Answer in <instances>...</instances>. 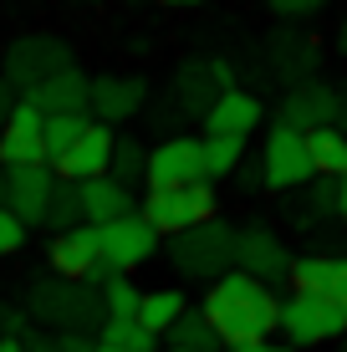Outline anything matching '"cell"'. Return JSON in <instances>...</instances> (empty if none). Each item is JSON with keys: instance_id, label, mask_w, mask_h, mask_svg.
Instances as JSON below:
<instances>
[{"instance_id": "obj_1", "label": "cell", "mask_w": 347, "mask_h": 352, "mask_svg": "<svg viewBox=\"0 0 347 352\" xmlns=\"http://www.w3.org/2000/svg\"><path fill=\"white\" fill-rule=\"evenodd\" d=\"M205 322L214 327L220 347H250V342H271L281 322V291L245 276L240 265L225 276H214L205 301H199Z\"/></svg>"}, {"instance_id": "obj_2", "label": "cell", "mask_w": 347, "mask_h": 352, "mask_svg": "<svg viewBox=\"0 0 347 352\" xmlns=\"http://www.w3.org/2000/svg\"><path fill=\"white\" fill-rule=\"evenodd\" d=\"M26 311L36 322H46L52 332H92V322H102V296L87 281H62V276H36L26 286Z\"/></svg>"}, {"instance_id": "obj_3", "label": "cell", "mask_w": 347, "mask_h": 352, "mask_svg": "<svg viewBox=\"0 0 347 352\" xmlns=\"http://www.w3.org/2000/svg\"><path fill=\"white\" fill-rule=\"evenodd\" d=\"M276 332L286 337V347H322L347 337V296H322V291L291 286V296H281V322Z\"/></svg>"}, {"instance_id": "obj_4", "label": "cell", "mask_w": 347, "mask_h": 352, "mask_svg": "<svg viewBox=\"0 0 347 352\" xmlns=\"http://www.w3.org/2000/svg\"><path fill=\"white\" fill-rule=\"evenodd\" d=\"M235 240H240V230L214 214L184 235H169V265L184 281H214V276L235 271Z\"/></svg>"}, {"instance_id": "obj_5", "label": "cell", "mask_w": 347, "mask_h": 352, "mask_svg": "<svg viewBox=\"0 0 347 352\" xmlns=\"http://www.w3.org/2000/svg\"><path fill=\"white\" fill-rule=\"evenodd\" d=\"M138 214L148 220L159 235H184V230L205 225L220 214V194L214 184H174V189H148L138 204Z\"/></svg>"}, {"instance_id": "obj_6", "label": "cell", "mask_w": 347, "mask_h": 352, "mask_svg": "<svg viewBox=\"0 0 347 352\" xmlns=\"http://www.w3.org/2000/svg\"><path fill=\"white\" fill-rule=\"evenodd\" d=\"M312 179L317 174H312V159H306L302 128L276 123V128L266 133V148H260V189L291 194V189H306Z\"/></svg>"}, {"instance_id": "obj_7", "label": "cell", "mask_w": 347, "mask_h": 352, "mask_svg": "<svg viewBox=\"0 0 347 352\" xmlns=\"http://www.w3.org/2000/svg\"><path fill=\"white\" fill-rule=\"evenodd\" d=\"M46 265L52 276L62 281H87V286H102L113 281V265L102 261V245H98V225H71V230H56L52 250H46Z\"/></svg>"}, {"instance_id": "obj_8", "label": "cell", "mask_w": 347, "mask_h": 352, "mask_svg": "<svg viewBox=\"0 0 347 352\" xmlns=\"http://www.w3.org/2000/svg\"><path fill=\"white\" fill-rule=\"evenodd\" d=\"M0 67H5V82L16 92H31L36 82H46L62 67H71V46L62 36H21V41H10V52H5Z\"/></svg>"}, {"instance_id": "obj_9", "label": "cell", "mask_w": 347, "mask_h": 352, "mask_svg": "<svg viewBox=\"0 0 347 352\" xmlns=\"http://www.w3.org/2000/svg\"><path fill=\"white\" fill-rule=\"evenodd\" d=\"M159 230H153L143 214H123V220H107L98 225V245H102V261L113 265L117 276H133L138 265H148L159 256Z\"/></svg>"}, {"instance_id": "obj_10", "label": "cell", "mask_w": 347, "mask_h": 352, "mask_svg": "<svg viewBox=\"0 0 347 352\" xmlns=\"http://www.w3.org/2000/svg\"><path fill=\"white\" fill-rule=\"evenodd\" d=\"M143 184H148V189L210 184V174H205V138H164L159 148H148Z\"/></svg>"}, {"instance_id": "obj_11", "label": "cell", "mask_w": 347, "mask_h": 352, "mask_svg": "<svg viewBox=\"0 0 347 352\" xmlns=\"http://www.w3.org/2000/svg\"><path fill=\"white\" fill-rule=\"evenodd\" d=\"M113 143H117V133L107 123H98V118H87V128H82L46 168H52L56 179H71V184L98 179V174H107V164H113Z\"/></svg>"}, {"instance_id": "obj_12", "label": "cell", "mask_w": 347, "mask_h": 352, "mask_svg": "<svg viewBox=\"0 0 347 352\" xmlns=\"http://www.w3.org/2000/svg\"><path fill=\"white\" fill-rule=\"evenodd\" d=\"M41 123H46L41 107L26 102V97H16V107H10L5 123H0V168H31V164H46Z\"/></svg>"}, {"instance_id": "obj_13", "label": "cell", "mask_w": 347, "mask_h": 352, "mask_svg": "<svg viewBox=\"0 0 347 352\" xmlns=\"http://www.w3.org/2000/svg\"><path fill=\"white\" fill-rule=\"evenodd\" d=\"M291 261L296 256L286 250V240L276 230L250 225V230H240V240H235V265H240L245 276H256V281H266V286L291 281Z\"/></svg>"}, {"instance_id": "obj_14", "label": "cell", "mask_w": 347, "mask_h": 352, "mask_svg": "<svg viewBox=\"0 0 347 352\" xmlns=\"http://www.w3.org/2000/svg\"><path fill=\"white\" fill-rule=\"evenodd\" d=\"M56 174L46 164L31 168H5V210L16 214L21 225H46V204H52Z\"/></svg>"}, {"instance_id": "obj_15", "label": "cell", "mask_w": 347, "mask_h": 352, "mask_svg": "<svg viewBox=\"0 0 347 352\" xmlns=\"http://www.w3.org/2000/svg\"><path fill=\"white\" fill-rule=\"evenodd\" d=\"M337 113H342V92L327 87V82H302V87H291L286 102H281V123H291L302 133L306 128H332Z\"/></svg>"}, {"instance_id": "obj_16", "label": "cell", "mask_w": 347, "mask_h": 352, "mask_svg": "<svg viewBox=\"0 0 347 352\" xmlns=\"http://www.w3.org/2000/svg\"><path fill=\"white\" fill-rule=\"evenodd\" d=\"M143 97H148V82L143 77H92L87 87V107L98 123H128V118L143 107Z\"/></svg>"}, {"instance_id": "obj_17", "label": "cell", "mask_w": 347, "mask_h": 352, "mask_svg": "<svg viewBox=\"0 0 347 352\" xmlns=\"http://www.w3.org/2000/svg\"><path fill=\"white\" fill-rule=\"evenodd\" d=\"M260 118H266L260 97L230 87V92H220V97L205 107V138H210V133H225V138H250V133L260 128Z\"/></svg>"}, {"instance_id": "obj_18", "label": "cell", "mask_w": 347, "mask_h": 352, "mask_svg": "<svg viewBox=\"0 0 347 352\" xmlns=\"http://www.w3.org/2000/svg\"><path fill=\"white\" fill-rule=\"evenodd\" d=\"M77 194H82V220H87V225H107V220H123V214H138L133 189H128V184H117L113 174L82 179Z\"/></svg>"}, {"instance_id": "obj_19", "label": "cell", "mask_w": 347, "mask_h": 352, "mask_svg": "<svg viewBox=\"0 0 347 352\" xmlns=\"http://www.w3.org/2000/svg\"><path fill=\"white\" fill-rule=\"evenodd\" d=\"M87 87H92V82L82 77L77 67H62L56 77L36 82V87L21 92V97H26V102H36L46 118H52V113H87Z\"/></svg>"}, {"instance_id": "obj_20", "label": "cell", "mask_w": 347, "mask_h": 352, "mask_svg": "<svg viewBox=\"0 0 347 352\" xmlns=\"http://www.w3.org/2000/svg\"><path fill=\"white\" fill-rule=\"evenodd\" d=\"M291 286L322 291V296H347V256H342V250L296 256V261H291Z\"/></svg>"}, {"instance_id": "obj_21", "label": "cell", "mask_w": 347, "mask_h": 352, "mask_svg": "<svg viewBox=\"0 0 347 352\" xmlns=\"http://www.w3.org/2000/svg\"><path fill=\"white\" fill-rule=\"evenodd\" d=\"M306 159H312V174L317 179H342L347 174V133L332 123V128H306Z\"/></svg>"}, {"instance_id": "obj_22", "label": "cell", "mask_w": 347, "mask_h": 352, "mask_svg": "<svg viewBox=\"0 0 347 352\" xmlns=\"http://www.w3.org/2000/svg\"><path fill=\"white\" fill-rule=\"evenodd\" d=\"M184 311H189V296H184V291H179V286H159V291H143V296H138V311H133V317L148 327L153 337H164L179 317H184Z\"/></svg>"}, {"instance_id": "obj_23", "label": "cell", "mask_w": 347, "mask_h": 352, "mask_svg": "<svg viewBox=\"0 0 347 352\" xmlns=\"http://www.w3.org/2000/svg\"><path fill=\"white\" fill-rule=\"evenodd\" d=\"M98 342L123 347V352H159V337H153L138 317H102L98 322Z\"/></svg>"}, {"instance_id": "obj_24", "label": "cell", "mask_w": 347, "mask_h": 352, "mask_svg": "<svg viewBox=\"0 0 347 352\" xmlns=\"http://www.w3.org/2000/svg\"><path fill=\"white\" fill-rule=\"evenodd\" d=\"M164 337H169V347H184V352H220V337H214V327L205 322L199 307H189Z\"/></svg>"}, {"instance_id": "obj_25", "label": "cell", "mask_w": 347, "mask_h": 352, "mask_svg": "<svg viewBox=\"0 0 347 352\" xmlns=\"http://www.w3.org/2000/svg\"><path fill=\"white\" fill-rule=\"evenodd\" d=\"M245 159V138H225V133H210L205 138V174H210V184L214 179H230L235 168H240Z\"/></svg>"}, {"instance_id": "obj_26", "label": "cell", "mask_w": 347, "mask_h": 352, "mask_svg": "<svg viewBox=\"0 0 347 352\" xmlns=\"http://www.w3.org/2000/svg\"><path fill=\"white\" fill-rule=\"evenodd\" d=\"M179 102L189 107V113H199L205 118V107L214 102V97H220V87H214V77H210V62H189L184 67V77H179Z\"/></svg>"}, {"instance_id": "obj_27", "label": "cell", "mask_w": 347, "mask_h": 352, "mask_svg": "<svg viewBox=\"0 0 347 352\" xmlns=\"http://www.w3.org/2000/svg\"><path fill=\"white\" fill-rule=\"evenodd\" d=\"M143 164H148V148H143L138 138H117L113 143V164H107V174L117 179V184H143Z\"/></svg>"}, {"instance_id": "obj_28", "label": "cell", "mask_w": 347, "mask_h": 352, "mask_svg": "<svg viewBox=\"0 0 347 352\" xmlns=\"http://www.w3.org/2000/svg\"><path fill=\"white\" fill-rule=\"evenodd\" d=\"M46 225H52V230L87 225V220H82V194H77V184H71V179H56L52 204H46Z\"/></svg>"}, {"instance_id": "obj_29", "label": "cell", "mask_w": 347, "mask_h": 352, "mask_svg": "<svg viewBox=\"0 0 347 352\" xmlns=\"http://www.w3.org/2000/svg\"><path fill=\"white\" fill-rule=\"evenodd\" d=\"M98 296H102V311H107V317H133L143 291L133 286V276H113V281H102Z\"/></svg>"}, {"instance_id": "obj_30", "label": "cell", "mask_w": 347, "mask_h": 352, "mask_svg": "<svg viewBox=\"0 0 347 352\" xmlns=\"http://www.w3.org/2000/svg\"><path fill=\"white\" fill-rule=\"evenodd\" d=\"M276 62H281V72H296V77H302V72L312 67V46L291 41V36H276Z\"/></svg>"}, {"instance_id": "obj_31", "label": "cell", "mask_w": 347, "mask_h": 352, "mask_svg": "<svg viewBox=\"0 0 347 352\" xmlns=\"http://www.w3.org/2000/svg\"><path fill=\"white\" fill-rule=\"evenodd\" d=\"M26 235H31V225H21L16 214H10L5 204H0V261H5V256H21Z\"/></svg>"}, {"instance_id": "obj_32", "label": "cell", "mask_w": 347, "mask_h": 352, "mask_svg": "<svg viewBox=\"0 0 347 352\" xmlns=\"http://www.w3.org/2000/svg\"><path fill=\"white\" fill-rule=\"evenodd\" d=\"M276 16H286V21H306V16H317L327 0H266Z\"/></svg>"}, {"instance_id": "obj_33", "label": "cell", "mask_w": 347, "mask_h": 352, "mask_svg": "<svg viewBox=\"0 0 347 352\" xmlns=\"http://www.w3.org/2000/svg\"><path fill=\"white\" fill-rule=\"evenodd\" d=\"M52 337H56V352H92L98 347L92 332H52Z\"/></svg>"}, {"instance_id": "obj_34", "label": "cell", "mask_w": 347, "mask_h": 352, "mask_svg": "<svg viewBox=\"0 0 347 352\" xmlns=\"http://www.w3.org/2000/svg\"><path fill=\"white\" fill-rule=\"evenodd\" d=\"M235 184H240L245 194H250V189H260V164H250V159H240V168H235Z\"/></svg>"}, {"instance_id": "obj_35", "label": "cell", "mask_w": 347, "mask_h": 352, "mask_svg": "<svg viewBox=\"0 0 347 352\" xmlns=\"http://www.w3.org/2000/svg\"><path fill=\"white\" fill-rule=\"evenodd\" d=\"M10 107H16V87H10V82L0 77V123H5V113H10Z\"/></svg>"}, {"instance_id": "obj_36", "label": "cell", "mask_w": 347, "mask_h": 352, "mask_svg": "<svg viewBox=\"0 0 347 352\" xmlns=\"http://www.w3.org/2000/svg\"><path fill=\"white\" fill-rule=\"evenodd\" d=\"M332 210H337V220H342V230H347V174L337 179V204H332Z\"/></svg>"}, {"instance_id": "obj_37", "label": "cell", "mask_w": 347, "mask_h": 352, "mask_svg": "<svg viewBox=\"0 0 347 352\" xmlns=\"http://www.w3.org/2000/svg\"><path fill=\"white\" fill-rule=\"evenodd\" d=\"M230 352H296V347H286V342H250V347H230Z\"/></svg>"}, {"instance_id": "obj_38", "label": "cell", "mask_w": 347, "mask_h": 352, "mask_svg": "<svg viewBox=\"0 0 347 352\" xmlns=\"http://www.w3.org/2000/svg\"><path fill=\"white\" fill-rule=\"evenodd\" d=\"M0 352H26V342L21 337H0Z\"/></svg>"}, {"instance_id": "obj_39", "label": "cell", "mask_w": 347, "mask_h": 352, "mask_svg": "<svg viewBox=\"0 0 347 352\" xmlns=\"http://www.w3.org/2000/svg\"><path fill=\"white\" fill-rule=\"evenodd\" d=\"M164 6H205V0H164Z\"/></svg>"}, {"instance_id": "obj_40", "label": "cell", "mask_w": 347, "mask_h": 352, "mask_svg": "<svg viewBox=\"0 0 347 352\" xmlns=\"http://www.w3.org/2000/svg\"><path fill=\"white\" fill-rule=\"evenodd\" d=\"M337 46H342V52H347V21H342V31H337Z\"/></svg>"}, {"instance_id": "obj_41", "label": "cell", "mask_w": 347, "mask_h": 352, "mask_svg": "<svg viewBox=\"0 0 347 352\" xmlns=\"http://www.w3.org/2000/svg\"><path fill=\"white\" fill-rule=\"evenodd\" d=\"M0 204H5V168H0Z\"/></svg>"}, {"instance_id": "obj_42", "label": "cell", "mask_w": 347, "mask_h": 352, "mask_svg": "<svg viewBox=\"0 0 347 352\" xmlns=\"http://www.w3.org/2000/svg\"><path fill=\"white\" fill-rule=\"evenodd\" d=\"M92 352H123V347H107V342H98V347H92Z\"/></svg>"}, {"instance_id": "obj_43", "label": "cell", "mask_w": 347, "mask_h": 352, "mask_svg": "<svg viewBox=\"0 0 347 352\" xmlns=\"http://www.w3.org/2000/svg\"><path fill=\"white\" fill-rule=\"evenodd\" d=\"M169 352H184V347H169Z\"/></svg>"}, {"instance_id": "obj_44", "label": "cell", "mask_w": 347, "mask_h": 352, "mask_svg": "<svg viewBox=\"0 0 347 352\" xmlns=\"http://www.w3.org/2000/svg\"><path fill=\"white\" fill-rule=\"evenodd\" d=\"M342 352H347V347H342Z\"/></svg>"}]
</instances>
